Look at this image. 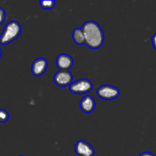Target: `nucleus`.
<instances>
[{
	"mask_svg": "<svg viewBox=\"0 0 156 156\" xmlns=\"http://www.w3.org/2000/svg\"><path fill=\"white\" fill-rule=\"evenodd\" d=\"M18 156H24V155H18Z\"/></svg>",
	"mask_w": 156,
	"mask_h": 156,
	"instance_id": "nucleus-17",
	"label": "nucleus"
},
{
	"mask_svg": "<svg viewBox=\"0 0 156 156\" xmlns=\"http://www.w3.org/2000/svg\"><path fill=\"white\" fill-rule=\"evenodd\" d=\"M55 1H41L40 5L41 7L44 9H51L54 7Z\"/></svg>",
	"mask_w": 156,
	"mask_h": 156,
	"instance_id": "nucleus-11",
	"label": "nucleus"
},
{
	"mask_svg": "<svg viewBox=\"0 0 156 156\" xmlns=\"http://www.w3.org/2000/svg\"><path fill=\"white\" fill-rule=\"evenodd\" d=\"M152 45H153L154 48L156 50V34L152 36Z\"/></svg>",
	"mask_w": 156,
	"mask_h": 156,
	"instance_id": "nucleus-14",
	"label": "nucleus"
},
{
	"mask_svg": "<svg viewBox=\"0 0 156 156\" xmlns=\"http://www.w3.org/2000/svg\"><path fill=\"white\" fill-rule=\"evenodd\" d=\"M97 94L101 99L110 101L117 98L120 95V91L118 88L112 85H105L98 88Z\"/></svg>",
	"mask_w": 156,
	"mask_h": 156,
	"instance_id": "nucleus-4",
	"label": "nucleus"
},
{
	"mask_svg": "<svg viewBox=\"0 0 156 156\" xmlns=\"http://www.w3.org/2000/svg\"><path fill=\"white\" fill-rule=\"evenodd\" d=\"M21 32V24L17 21H11L6 24L4 30L0 35V44H10L19 37Z\"/></svg>",
	"mask_w": 156,
	"mask_h": 156,
	"instance_id": "nucleus-2",
	"label": "nucleus"
},
{
	"mask_svg": "<svg viewBox=\"0 0 156 156\" xmlns=\"http://www.w3.org/2000/svg\"><path fill=\"white\" fill-rule=\"evenodd\" d=\"M6 18L5 12V10L2 9V8H0V24H2L5 21Z\"/></svg>",
	"mask_w": 156,
	"mask_h": 156,
	"instance_id": "nucleus-13",
	"label": "nucleus"
},
{
	"mask_svg": "<svg viewBox=\"0 0 156 156\" xmlns=\"http://www.w3.org/2000/svg\"><path fill=\"white\" fill-rule=\"evenodd\" d=\"M56 62L59 70H68L69 71V69L73 65V59L69 55L62 53L57 56Z\"/></svg>",
	"mask_w": 156,
	"mask_h": 156,
	"instance_id": "nucleus-8",
	"label": "nucleus"
},
{
	"mask_svg": "<svg viewBox=\"0 0 156 156\" xmlns=\"http://www.w3.org/2000/svg\"><path fill=\"white\" fill-rule=\"evenodd\" d=\"M73 76L68 70H59L55 74L53 80L54 82L60 87H66L73 83Z\"/></svg>",
	"mask_w": 156,
	"mask_h": 156,
	"instance_id": "nucleus-5",
	"label": "nucleus"
},
{
	"mask_svg": "<svg viewBox=\"0 0 156 156\" xmlns=\"http://www.w3.org/2000/svg\"><path fill=\"white\" fill-rule=\"evenodd\" d=\"M75 152L79 156H94V149L89 143L79 140L75 146Z\"/></svg>",
	"mask_w": 156,
	"mask_h": 156,
	"instance_id": "nucleus-6",
	"label": "nucleus"
},
{
	"mask_svg": "<svg viewBox=\"0 0 156 156\" xmlns=\"http://www.w3.org/2000/svg\"><path fill=\"white\" fill-rule=\"evenodd\" d=\"M2 51L1 48H0V57H1V56H2Z\"/></svg>",
	"mask_w": 156,
	"mask_h": 156,
	"instance_id": "nucleus-16",
	"label": "nucleus"
},
{
	"mask_svg": "<svg viewBox=\"0 0 156 156\" xmlns=\"http://www.w3.org/2000/svg\"><path fill=\"white\" fill-rule=\"evenodd\" d=\"M73 39L76 44H85V36L82 28H76L73 32Z\"/></svg>",
	"mask_w": 156,
	"mask_h": 156,
	"instance_id": "nucleus-10",
	"label": "nucleus"
},
{
	"mask_svg": "<svg viewBox=\"0 0 156 156\" xmlns=\"http://www.w3.org/2000/svg\"><path fill=\"white\" fill-rule=\"evenodd\" d=\"M82 30L84 33L85 40V44L89 48H100L105 41L103 30L101 26L94 21H86L82 25Z\"/></svg>",
	"mask_w": 156,
	"mask_h": 156,
	"instance_id": "nucleus-1",
	"label": "nucleus"
},
{
	"mask_svg": "<svg viewBox=\"0 0 156 156\" xmlns=\"http://www.w3.org/2000/svg\"><path fill=\"white\" fill-rule=\"evenodd\" d=\"M93 88V84L91 81L86 79H82L73 82L69 85V90L72 93L78 94H87Z\"/></svg>",
	"mask_w": 156,
	"mask_h": 156,
	"instance_id": "nucleus-3",
	"label": "nucleus"
},
{
	"mask_svg": "<svg viewBox=\"0 0 156 156\" xmlns=\"http://www.w3.org/2000/svg\"><path fill=\"white\" fill-rule=\"evenodd\" d=\"M48 66V62L44 58H38L34 61L31 66V71L34 76H41L44 74Z\"/></svg>",
	"mask_w": 156,
	"mask_h": 156,
	"instance_id": "nucleus-7",
	"label": "nucleus"
},
{
	"mask_svg": "<svg viewBox=\"0 0 156 156\" xmlns=\"http://www.w3.org/2000/svg\"><path fill=\"white\" fill-rule=\"evenodd\" d=\"M140 156H155L152 152H143Z\"/></svg>",
	"mask_w": 156,
	"mask_h": 156,
	"instance_id": "nucleus-15",
	"label": "nucleus"
},
{
	"mask_svg": "<svg viewBox=\"0 0 156 156\" xmlns=\"http://www.w3.org/2000/svg\"><path fill=\"white\" fill-rule=\"evenodd\" d=\"M9 118V114L5 110L0 109V122L5 123L7 121Z\"/></svg>",
	"mask_w": 156,
	"mask_h": 156,
	"instance_id": "nucleus-12",
	"label": "nucleus"
},
{
	"mask_svg": "<svg viewBox=\"0 0 156 156\" xmlns=\"http://www.w3.org/2000/svg\"><path fill=\"white\" fill-rule=\"evenodd\" d=\"M80 108L85 113H91L95 108L94 99L91 95H86L81 100Z\"/></svg>",
	"mask_w": 156,
	"mask_h": 156,
	"instance_id": "nucleus-9",
	"label": "nucleus"
}]
</instances>
